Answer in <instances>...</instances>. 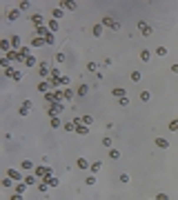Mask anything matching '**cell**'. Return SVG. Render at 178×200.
<instances>
[{
	"label": "cell",
	"mask_w": 178,
	"mask_h": 200,
	"mask_svg": "<svg viewBox=\"0 0 178 200\" xmlns=\"http://www.w3.org/2000/svg\"><path fill=\"white\" fill-rule=\"evenodd\" d=\"M11 200H22V194H16V191H14V196H11Z\"/></svg>",
	"instance_id": "52"
},
{
	"label": "cell",
	"mask_w": 178,
	"mask_h": 200,
	"mask_svg": "<svg viewBox=\"0 0 178 200\" xmlns=\"http://www.w3.org/2000/svg\"><path fill=\"white\" fill-rule=\"evenodd\" d=\"M140 60H142V62H149V60H152V51H149V49H142L140 51Z\"/></svg>",
	"instance_id": "21"
},
{
	"label": "cell",
	"mask_w": 178,
	"mask_h": 200,
	"mask_svg": "<svg viewBox=\"0 0 178 200\" xmlns=\"http://www.w3.org/2000/svg\"><path fill=\"white\" fill-rule=\"evenodd\" d=\"M76 134H80V136H87V134H89V127H87V125H82V122H80V125L76 127Z\"/></svg>",
	"instance_id": "22"
},
{
	"label": "cell",
	"mask_w": 178,
	"mask_h": 200,
	"mask_svg": "<svg viewBox=\"0 0 178 200\" xmlns=\"http://www.w3.org/2000/svg\"><path fill=\"white\" fill-rule=\"evenodd\" d=\"M25 185H27V187L36 185V176H27V178H25Z\"/></svg>",
	"instance_id": "34"
},
{
	"label": "cell",
	"mask_w": 178,
	"mask_h": 200,
	"mask_svg": "<svg viewBox=\"0 0 178 200\" xmlns=\"http://www.w3.org/2000/svg\"><path fill=\"white\" fill-rule=\"evenodd\" d=\"M62 129H65V131H76V122H65Z\"/></svg>",
	"instance_id": "30"
},
{
	"label": "cell",
	"mask_w": 178,
	"mask_h": 200,
	"mask_svg": "<svg viewBox=\"0 0 178 200\" xmlns=\"http://www.w3.org/2000/svg\"><path fill=\"white\" fill-rule=\"evenodd\" d=\"M76 167H78V169H82V171H85V169H89L92 165L87 162V158H78V160H76Z\"/></svg>",
	"instance_id": "18"
},
{
	"label": "cell",
	"mask_w": 178,
	"mask_h": 200,
	"mask_svg": "<svg viewBox=\"0 0 178 200\" xmlns=\"http://www.w3.org/2000/svg\"><path fill=\"white\" fill-rule=\"evenodd\" d=\"M100 25H102V27H112L114 31H120V29H122V27H120V22H116V20H114L112 16H105Z\"/></svg>",
	"instance_id": "3"
},
{
	"label": "cell",
	"mask_w": 178,
	"mask_h": 200,
	"mask_svg": "<svg viewBox=\"0 0 178 200\" xmlns=\"http://www.w3.org/2000/svg\"><path fill=\"white\" fill-rule=\"evenodd\" d=\"M109 158H112V160H118V158H120V151H118V149H109Z\"/></svg>",
	"instance_id": "33"
},
{
	"label": "cell",
	"mask_w": 178,
	"mask_h": 200,
	"mask_svg": "<svg viewBox=\"0 0 178 200\" xmlns=\"http://www.w3.org/2000/svg\"><path fill=\"white\" fill-rule=\"evenodd\" d=\"M51 14H54V20H60L62 16H65V9H60V7H56V9L51 11Z\"/></svg>",
	"instance_id": "24"
},
{
	"label": "cell",
	"mask_w": 178,
	"mask_h": 200,
	"mask_svg": "<svg viewBox=\"0 0 178 200\" xmlns=\"http://www.w3.org/2000/svg\"><path fill=\"white\" fill-rule=\"evenodd\" d=\"M38 191H42V194H47V191H49V185H45V182H40V185H38Z\"/></svg>",
	"instance_id": "45"
},
{
	"label": "cell",
	"mask_w": 178,
	"mask_h": 200,
	"mask_svg": "<svg viewBox=\"0 0 178 200\" xmlns=\"http://www.w3.org/2000/svg\"><path fill=\"white\" fill-rule=\"evenodd\" d=\"M87 94H89V87H87V85H80L78 91H76V96H87Z\"/></svg>",
	"instance_id": "27"
},
{
	"label": "cell",
	"mask_w": 178,
	"mask_h": 200,
	"mask_svg": "<svg viewBox=\"0 0 178 200\" xmlns=\"http://www.w3.org/2000/svg\"><path fill=\"white\" fill-rule=\"evenodd\" d=\"M138 31H140L142 36H152V31H154V27L149 25V22H145V20H140L138 22Z\"/></svg>",
	"instance_id": "5"
},
{
	"label": "cell",
	"mask_w": 178,
	"mask_h": 200,
	"mask_svg": "<svg viewBox=\"0 0 178 200\" xmlns=\"http://www.w3.org/2000/svg\"><path fill=\"white\" fill-rule=\"evenodd\" d=\"M18 114H20L22 118H27V116H29V107H27V105H22L20 109H18Z\"/></svg>",
	"instance_id": "31"
},
{
	"label": "cell",
	"mask_w": 178,
	"mask_h": 200,
	"mask_svg": "<svg viewBox=\"0 0 178 200\" xmlns=\"http://www.w3.org/2000/svg\"><path fill=\"white\" fill-rule=\"evenodd\" d=\"M62 96H65V100H71V98H74V91H71V89H65V91H62Z\"/></svg>",
	"instance_id": "42"
},
{
	"label": "cell",
	"mask_w": 178,
	"mask_h": 200,
	"mask_svg": "<svg viewBox=\"0 0 178 200\" xmlns=\"http://www.w3.org/2000/svg\"><path fill=\"white\" fill-rule=\"evenodd\" d=\"M102 147H105V149H107V147H112V138H107V136H105V138H102Z\"/></svg>",
	"instance_id": "48"
},
{
	"label": "cell",
	"mask_w": 178,
	"mask_h": 200,
	"mask_svg": "<svg viewBox=\"0 0 178 200\" xmlns=\"http://www.w3.org/2000/svg\"><path fill=\"white\" fill-rule=\"evenodd\" d=\"M45 100H47V102H62V100H65V96H62V91L51 89L49 94H45Z\"/></svg>",
	"instance_id": "1"
},
{
	"label": "cell",
	"mask_w": 178,
	"mask_h": 200,
	"mask_svg": "<svg viewBox=\"0 0 178 200\" xmlns=\"http://www.w3.org/2000/svg\"><path fill=\"white\" fill-rule=\"evenodd\" d=\"M56 60L58 62H65V54H56Z\"/></svg>",
	"instance_id": "51"
},
{
	"label": "cell",
	"mask_w": 178,
	"mask_h": 200,
	"mask_svg": "<svg viewBox=\"0 0 178 200\" xmlns=\"http://www.w3.org/2000/svg\"><path fill=\"white\" fill-rule=\"evenodd\" d=\"M92 122H94V118H92V116H82V125L92 127Z\"/></svg>",
	"instance_id": "37"
},
{
	"label": "cell",
	"mask_w": 178,
	"mask_h": 200,
	"mask_svg": "<svg viewBox=\"0 0 178 200\" xmlns=\"http://www.w3.org/2000/svg\"><path fill=\"white\" fill-rule=\"evenodd\" d=\"M156 147H160V149H167L169 147V142L165 138H156Z\"/></svg>",
	"instance_id": "26"
},
{
	"label": "cell",
	"mask_w": 178,
	"mask_h": 200,
	"mask_svg": "<svg viewBox=\"0 0 178 200\" xmlns=\"http://www.w3.org/2000/svg\"><path fill=\"white\" fill-rule=\"evenodd\" d=\"M120 182H122V185H127V182H129V174H122L120 176Z\"/></svg>",
	"instance_id": "49"
},
{
	"label": "cell",
	"mask_w": 178,
	"mask_h": 200,
	"mask_svg": "<svg viewBox=\"0 0 178 200\" xmlns=\"http://www.w3.org/2000/svg\"><path fill=\"white\" fill-rule=\"evenodd\" d=\"M7 176H9L14 182H25V178H22V171H18V169H9V171H7Z\"/></svg>",
	"instance_id": "6"
},
{
	"label": "cell",
	"mask_w": 178,
	"mask_h": 200,
	"mask_svg": "<svg viewBox=\"0 0 178 200\" xmlns=\"http://www.w3.org/2000/svg\"><path fill=\"white\" fill-rule=\"evenodd\" d=\"M169 131H178V120H172V122H169Z\"/></svg>",
	"instance_id": "46"
},
{
	"label": "cell",
	"mask_w": 178,
	"mask_h": 200,
	"mask_svg": "<svg viewBox=\"0 0 178 200\" xmlns=\"http://www.w3.org/2000/svg\"><path fill=\"white\" fill-rule=\"evenodd\" d=\"M51 89H54V87L49 85V80H42L40 85H38V91H40V94H49Z\"/></svg>",
	"instance_id": "13"
},
{
	"label": "cell",
	"mask_w": 178,
	"mask_h": 200,
	"mask_svg": "<svg viewBox=\"0 0 178 200\" xmlns=\"http://www.w3.org/2000/svg\"><path fill=\"white\" fill-rule=\"evenodd\" d=\"M0 49L5 51V54H9V51H11V42H9V40H0Z\"/></svg>",
	"instance_id": "23"
},
{
	"label": "cell",
	"mask_w": 178,
	"mask_h": 200,
	"mask_svg": "<svg viewBox=\"0 0 178 200\" xmlns=\"http://www.w3.org/2000/svg\"><path fill=\"white\" fill-rule=\"evenodd\" d=\"M58 5H60V9H65V11H76L78 2H74V0H62V2H58Z\"/></svg>",
	"instance_id": "7"
},
{
	"label": "cell",
	"mask_w": 178,
	"mask_h": 200,
	"mask_svg": "<svg viewBox=\"0 0 178 200\" xmlns=\"http://www.w3.org/2000/svg\"><path fill=\"white\" fill-rule=\"evenodd\" d=\"M118 102H120V107H129V98L125 96V98H118Z\"/></svg>",
	"instance_id": "44"
},
{
	"label": "cell",
	"mask_w": 178,
	"mask_h": 200,
	"mask_svg": "<svg viewBox=\"0 0 178 200\" xmlns=\"http://www.w3.org/2000/svg\"><path fill=\"white\" fill-rule=\"evenodd\" d=\"M11 49H14V51H20L22 49V45H20V36H11Z\"/></svg>",
	"instance_id": "12"
},
{
	"label": "cell",
	"mask_w": 178,
	"mask_h": 200,
	"mask_svg": "<svg viewBox=\"0 0 178 200\" xmlns=\"http://www.w3.org/2000/svg\"><path fill=\"white\" fill-rule=\"evenodd\" d=\"M45 185H49V187H58V185H60V180H58L56 176H49V178H45Z\"/></svg>",
	"instance_id": "20"
},
{
	"label": "cell",
	"mask_w": 178,
	"mask_h": 200,
	"mask_svg": "<svg viewBox=\"0 0 178 200\" xmlns=\"http://www.w3.org/2000/svg\"><path fill=\"white\" fill-rule=\"evenodd\" d=\"M156 56L160 58V56H167V47H158L156 49Z\"/></svg>",
	"instance_id": "40"
},
{
	"label": "cell",
	"mask_w": 178,
	"mask_h": 200,
	"mask_svg": "<svg viewBox=\"0 0 178 200\" xmlns=\"http://www.w3.org/2000/svg\"><path fill=\"white\" fill-rule=\"evenodd\" d=\"M20 169H22V171H34L36 167H34V162H31V160H22V162H20Z\"/></svg>",
	"instance_id": "17"
},
{
	"label": "cell",
	"mask_w": 178,
	"mask_h": 200,
	"mask_svg": "<svg viewBox=\"0 0 178 200\" xmlns=\"http://www.w3.org/2000/svg\"><path fill=\"white\" fill-rule=\"evenodd\" d=\"M154 200H169V196H167V194H158Z\"/></svg>",
	"instance_id": "50"
},
{
	"label": "cell",
	"mask_w": 178,
	"mask_h": 200,
	"mask_svg": "<svg viewBox=\"0 0 178 200\" xmlns=\"http://www.w3.org/2000/svg\"><path fill=\"white\" fill-rule=\"evenodd\" d=\"M89 169H92V174H98V171L102 169V162H100V160H96V162H92V167H89Z\"/></svg>",
	"instance_id": "25"
},
{
	"label": "cell",
	"mask_w": 178,
	"mask_h": 200,
	"mask_svg": "<svg viewBox=\"0 0 178 200\" xmlns=\"http://www.w3.org/2000/svg\"><path fill=\"white\" fill-rule=\"evenodd\" d=\"M149 98H152V94H149V91H140V100H142V102H147Z\"/></svg>",
	"instance_id": "41"
},
{
	"label": "cell",
	"mask_w": 178,
	"mask_h": 200,
	"mask_svg": "<svg viewBox=\"0 0 178 200\" xmlns=\"http://www.w3.org/2000/svg\"><path fill=\"white\" fill-rule=\"evenodd\" d=\"M49 125H51V129H58V127H62L65 122H62L58 116H54V118H49Z\"/></svg>",
	"instance_id": "16"
},
{
	"label": "cell",
	"mask_w": 178,
	"mask_h": 200,
	"mask_svg": "<svg viewBox=\"0 0 178 200\" xmlns=\"http://www.w3.org/2000/svg\"><path fill=\"white\" fill-rule=\"evenodd\" d=\"M20 54H22V58H31V47H22V49H20Z\"/></svg>",
	"instance_id": "28"
},
{
	"label": "cell",
	"mask_w": 178,
	"mask_h": 200,
	"mask_svg": "<svg viewBox=\"0 0 178 200\" xmlns=\"http://www.w3.org/2000/svg\"><path fill=\"white\" fill-rule=\"evenodd\" d=\"M140 78H142L140 71H132V80H134V82H140Z\"/></svg>",
	"instance_id": "35"
},
{
	"label": "cell",
	"mask_w": 178,
	"mask_h": 200,
	"mask_svg": "<svg viewBox=\"0 0 178 200\" xmlns=\"http://www.w3.org/2000/svg\"><path fill=\"white\" fill-rule=\"evenodd\" d=\"M102 29H105L102 25H96V27H94V36H96V38H100V36H102Z\"/></svg>",
	"instance_id": "32"
},
{
	"label": "cell",
	"mask_w": 178,
	"mask_h": 200,
	"mask_svg": "<svg viewBox=\"0 0 178 200\" xmlns=\"http://www.w3.org/2000/svg\"><path fill=\"white\" fill-rule=\"evenodd\" d=\"M29 5H31V2H27V0H22V2H18V9H20V11H25V9H29Z\"/></svg>",
	"instance_id": "39"
},
{
	"label": "cell",
	"mask_w": 178,
	"mask_h": 200,
	"mask_svg": "<svg viewBox=\"0 0 178 200\" xmlns=\"http://www.w3.org/2000/svg\"><path fill=\"white\" fill-rule=\"evenodd\" d=\"M25 67H29V69H31V67H36V58H34V56L25 60Z\"/></svg>",
	"instance_id": "36"
},
{
	"label": "cell",
	"mask_w": 178,
	"mask_h": 200,
	"mask_svg": "<svg viewBox=\"0 0 178 200\" xmlns=\"http://www.w3.org/2000/svg\"><path fill=\"white\" fill-rule=\"evenodd\" d=\"M58 27H60V25H58V20H54V18H51L49 22H47V29H49L51 34H56V31H58Z\"/></svg>",
	"instance_id": "19"
},
{
	"label": "cell",
	"mask_w": 178,
	"mask_h": 200,
	"mask_svg": "<svg viewBox=\"0 0 178 200\" xmlns=\"http://www.w3.org/2000/svg\"><path fill=\"white\" fill-rule=\"evenodd\" d=\"M34 176H36V178H49V176H51V167L38 165V167L34 169Z\"/></svg>",
	"instance_id": "2"
},
{
	"label": "cell",
	"mask_w": 178,
	"mask_h": 200,
	"mask_svg": "<svg viewBox=\"0 0 178 200\" xmlns=\"http://www.w3.org/2000/svg\"><path fill=\"white\" fill-rule=\"evenodd\" d=\"M172 71H174V74H178V65H172Z\"/></svg>",
	"instance_id": "53"
},
{
	"label": "cell",
	"mask_w": 178,
	"mask_h": 200,
	"mask_svg": "<svg viewBox=\"0 0 178 200\" xmlns=\"http://www.w3.org/2000/svg\"><path fill=\"white\" fill-rule=\"evenodd\" d=\"M112 96H114V98H125L127 91L122 89V87H114V89H112Z\"/></svg>",
	"instance_id": "14"
},
{
	"label": "cell",
	"mask_w": 178,
	"mask_h": 200,
	"mask_svg": "<svg viewBox=\"0 0 178 200\" xmlns=\"http://www.w3.org/2000/svg\"><path fill=\"white\" fill-rule=\"evenodd\" d=\"M38 74H40V76H45V78H49V74H51L49 65H47V62H40V65H38Z\"/></svg>",
	"instance_id": "11"
},
{
	"label": "cell",
	"mask_w": 178,
	"mask_h": 200,
	"mask_svg": "<svg viewBox=\"0 0 178 200\" xmlns=\"http://www.w3.org/2000/svg\"><path fill=\"white\" fill-rule=\"evenodd\" d=\"M25 189H27L25 182H16V194H25Z\"/></svg>",
	"instance_id": "29"
},
{
	"label": "cell",
	"mask_w": 178,
	"mask_h": 200,
	"mask_svg": "<svg viewBox=\"0 0 178 200\" xmlns=\"http://www.w3.org/2000/svg\"><path fill=\"white\" fill-rule=\"evenodd\" d=\"M42 45H47L45 38H40V36H34V38H31V47H34V49L36 47H42Z\"/></svg>",
	"instance_id": "15"
},
{
	"label": "cell",
	"mask_w": 178,
	"mask_h": 200,
	"mask_svg": "<svg viewBox=\"0 0 178 200\" xmlns=\"http://www.w3.org/2000/svg\"><path fill=\"white\" fill-rule=\"evenodd\" d=\"M31 25H34V27H42V22H45V18H42V14H34V16H31Z\"/></svg>",
	"instance_id": "9"
},
{
	"label": "cell",
	"mask_w": 178,
	"mask_h": 200,
	"mask_svg": "<svg viewBox=\"0 0 178 200\" xmlns=\"http://www.w3.org/2000/svg\"><path fill=\"white\" fill-rule=\"evenodd\" d=\"M14 185V180L9 178V176H7V178H2V187H11Z\"/></svg>",
	"instance_id": "43"
},
{
	"label": "cell",
	"mask_w": 178,
	"mask_h": 200,
	"mask_svg": "<svg viewBox=\"0 0 178 200\" xmlns=\"http://www.w3.org/2000/svg\"><path fill=\"white\" fill-rule=\"evenodd\" d=\"M5 58H7V60H16V62H22V60H25V58H22V54H20V51H14V49H11L9 54L5 56Z\"/></svg>",
	"instance_id": "8"
},
{
	"label": "cell",
	"mask_w": 178,
	"mask_h": 200,
	"mask_svg": "<svg viewBox=\"0 0 178 200\" xmlns=\"http://www.w3.org/2000/svg\"><path fill=\"white\" fill-rule=\"evenodd\" d=\"M45 42H47V45H54V42H56V34H49L45 38Z\"/></svg>",
	"instance_id": "38"
},
{
	"label": "cell",
	"mask_w": 178,
	"mask_h": 200,
	"mask_svg": "<svg viewBox=\"0 0 178 200\" xmlns=\"http://www.w3.org/2000/svg\"><path fill=\"white\" fill-rule=\"evenodd\" d=\"M85 182H87L89 187H92V185H96V178H94V174H92V176H87V180H85Z\"/></svg>",
	"instance_id": "47"
},
{
	"label": "cell",
	"mask_w": 178,
	"mask_h": 200,
	"mask_svg": "<svg viewBox=\"0 0 178 200\" xmlns=\"http://www.w3.org/2000/svg\"><path fill=\"white\" fill-rule=\"evenodd\" d=\"M18 18H20V9H9L7 11V20H9V22H16Z\"/></svg>",
	"instance_id": "10"
},
{
	"label": "cell",
	"mask_w": 178,
	"mask_h": 200,
	"mask_svg": "<svg viewBox=\"0 0 178 200\" xmlns=\"http://www.w3.org/2000/svg\"><path fill=\"white\" fill-rule=\"evenodd\" d=\"M60 111H62V102H49V105H47V114H49V118L58 116Z\"/></svg>",
	"instance_id": "4"
}]
</instances>
